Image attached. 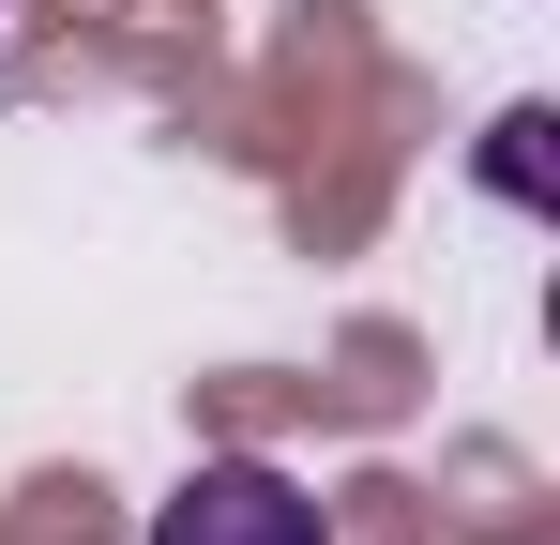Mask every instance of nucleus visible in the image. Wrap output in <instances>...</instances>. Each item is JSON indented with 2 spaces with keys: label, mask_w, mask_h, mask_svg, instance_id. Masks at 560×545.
I'll return each instance as SVG.
<instances>
[{
  "label": "nucleus",
  "mask_w": 560,
  "mask_h": 545,
  "mask_svg": "<svg viewBox=\"0 0 560 545\" xmlns=\"http://www.w3.org/2000/svg\"><path fill=\"white\" fill-rule=\"evenodd\" d=\"M152 545H334V515L288 485L273 454H197L152 500Z\"/></svg>",
  "instance_id": "nucleus-1"
},
{
  "label": "nucleus",
  "mask_w": 560,
  "mask_h": 545,
  "mask_svg": "<svg viewBox=\"0 0 560 545\" xmlns=\"http://www.w3.org/2000/svg\"><path fill=\"white\" fill-rule=\"evenodd\" d=\"M485 182H500V197H546V106H500V137H485Z\"/></svg>",
  "instance_id": "nucleus-2"
}]
</instances>
